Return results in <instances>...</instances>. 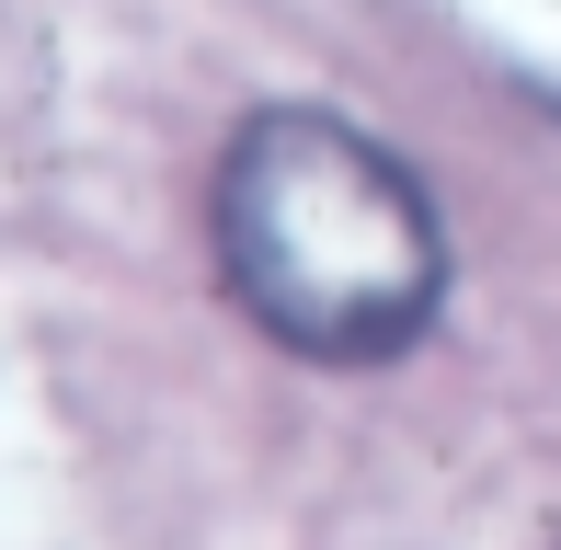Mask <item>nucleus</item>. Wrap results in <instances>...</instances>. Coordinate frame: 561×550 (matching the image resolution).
<instances>
[{
    "label": "nucleus",
    "instance_id": "f257e3e1",
    "mask_svg": "<svg viewBox=\"0 0 561 550\" xmlns=\"http://www.w3.org/2000/svg\"><path fill=\"white\" fill-rule=\"evenodd\" d=\"M218 264L229 298L275 344L321 367H378L436 321L447 230L436 195L390 161L367 127L321 104H275L218 161Z\"/></svg>",
    "mask_w": 561,
    "mask_h": 550
}]
</instances>
